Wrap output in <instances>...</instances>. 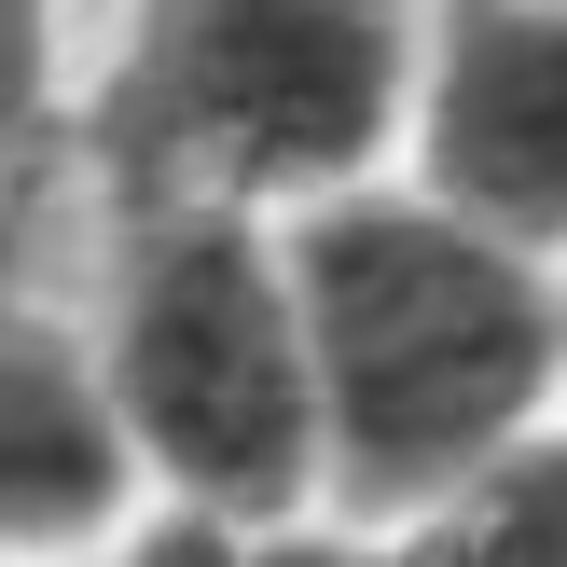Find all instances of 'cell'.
I'll return each mask as SVG.
<instances>
[{"instance_id":"7a4b0ae2","label":"cell","mask_w":567,"mask_h":567,"mask_svg":"<svg viewBox=\"0 0 567 567\" xmlns=\"http://www.w3.org/2000/svg\"><path fill=\"white\" fill-rule=\"evenodd\" d=\"M430 0H97L70 111L83 208L305 221L402 181Z\"/></svg>"},{"instance_id":"3957f363","label":"cell","mask_w":567,"mask_h":567,"mask_svg":"<svg viewBox=\"0 0 567 567\" xmlns=\"http://www.w3.org/2000/svg\"><path fill=\"white\" fill-rule=\"evenodd\" d=\"M70 305L111 374V415L138 443V485L166 513H221V526L332 513L319 374H305V305H291V236L277 221L97 208Z\"/></svg>"},{"instance_id":"ba28073f","label":"cell","mask_w":567,"mask_h":567,"mask_svg":"<svg viewBox=\"0 0 567 567\" xmlns=\"http://www.w3.org/2000/svg\"><path fill=\"white\" fill-rule=\"evenodd\" d=\"M249 554H264V526H221V513H166V498H153V513L125 526V540H111V554H83V567H249Z\"/></svg>"},{"instance_id":"277c9868","label":"cell","mask_w":567,"mask_h":567,"mask_svg":"<svg viewBox=\"0 0 567 567\" xmlns=\"http://www.w3.org/2000/svg\"><path fill=\"white\" fill-rule=\"evenodd\" d=\"M402 181L567 277V0H430Z\"/></svg>"},{"instance_id":"9c48e42d","label":"cell","mask_w":567,"mask_h":567,"mask_svg":"<svg viewBox=\"0 0 567 567\" xmlns=\"http://www.w3.org/2000/svg\"><path fill=\"white\" fill-rule=\"evenodd\" d=\"M249 567H402V540H374V526H347V513H305V526H264Z\"/></svg>"},{"instance_id":"8992f818","label":"cell","mask_w":567,"mask_h":567,"mask_svg":"<svg viewBox=\"0 0 567 567\" xmlns=\"http://www.w3.org/2000/svg\"><path fill=\"white\" fill-rule=\"evenodd\" d=\"M402 567H567V415L402 526Z\"/></svg>"},{"instance_id":"5b68a950","label":"cell","mask_w":567,"mask_h":567,"mask_svg":"<svg viewBox=\"0 0 567 567\" xmlns=\"http://www.w3.org/2000/svg\"><path fill=\"white\" fill-rule=\"evenodd\" d=\"M153 513L70 277L0 291V567H83Z\"/></svg>"},{"instance_id":"6da1fadb","label":"cell","mask_w":567,"mask_h":567,"mask_svg":"<svg viewBox=\"0 0 567 567\" xmlns=\"http://www.w3.org/2000/svg\"><path fill=\"white\" fill-rule=\"evenodd\" d=\"M277 236L319 374V485L347 526L402 540L567 415V277L513 236L457 221L415 181H360Z\"/></svg>"},{"instance_id":"52a82bcc","label":"cell","mask_w":567,"mask_h":567,"mask_svg":"<svg viewBox=\"0 0 567 567\" xmlns=\"http://www.w3.org/2000/svg\"><path fill=\"white\" fill-rule=\"evenodd\" d=\"M97 0H0V166H70Z\"/></svg>"}]
</instances>
